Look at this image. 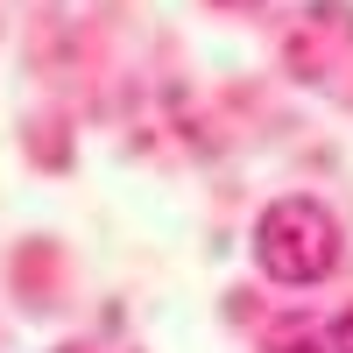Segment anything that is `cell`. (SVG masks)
Masks as SVG:
<instances>
[{
  "label": "cell",
  "instance_id": "1",
  "mask_svg": "<svg viewBox=\"0 0 353 353\" xmlns=\"http://www.w3.org/2000/svg\"><path fill=\"white\" fill-rule=\"evenodd\" d=\"M339 254H346V233L332 219V205H318L304 191L261 205V219H254V261H261L269 283L311 290V283H325L339 269Z\"/></svg>",
  "mask_w": 353,
  "mask_h": 353
},
{
  "label": "cell",
  "instance_id": "2",
  "mask_svg": "<svg viewBox=\"0 0 353 353\" xmlns=\"http://www.w3.org/2000/svg\"><path fill=\"white\" fill-rule=\"evenodd\" d=\"M261 346L269 353H325V325H269Z\"/></svg>",
  "mask_w": 353,
  "mask_h": 353
},
{
  "label": "cell",
  "instance_id": "3",
  "mask_svg": "<svg viewBox=\"0 0 353 353\" xmlns=\"http://www.w3.org/2000/svg\"><path fill=\"white\" fill-rule=\"evenodd\" d=\"M325 353H353V311L325 318Z\"/></svg>",
  "mask_w": 353,
  "mask_h": 353
},
{
  "label": "cell",
  "instance_id": "4",
  "mask_svg": "<svg viewBox=\"0 0 353 353\" xmlns=\"http://www.w3.org/2000/svg\"><path fill=\"white\" fill-rule=\"evenodd\" d=\"M226 8H254V0H226Z\"/></svg>",
  "mask_w": 353,
  "mask_h": 353
}]
</instances>
